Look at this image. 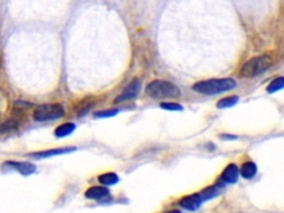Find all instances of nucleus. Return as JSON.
Returning <instances> with one entry per match:
<instances>
[{
	"mask_svg": "<svg viewBox=\"0 0 284 213\" xmlns=\"http://www.w3.org/2000/svg\"><path fill=\"white\" fill-rule=\"evenodd\" d=\"M236 86V82L231 78L226 79H209L204 81H200L194 84V91L202 94L206 96H213L221 92H226V91L232 90Z\"/></svg>",
	"mask_w": 284,
	"mask_h": 213,
	"instance_id": "nucleus-1",
	"label": "nucleus"
},
{
	"mask_svg": "<svg viewBox=\"0 0 284 213\" xmlns=\"http://www.w3.org/2000/svg\"><path fill=\"white\" fill-rule=\"evenodd\" d=\"M146 94L154 99L180 97V89L174 84L164 80H154L146 87Z\"/></svg>",
	"mask_w": 284,
	"mask_h": 213,
	"instance_id": "nucleus-2",
	"label": "nucleus"
},
{
	"mask_svg": "<svg viewBox=\"0 0 284 213\" xmlns=\"http://www.w3.org/2000/svg\"><path fill=\"white\" fill-rule=\"evenodd\" d=\"M273 60L266 54L258 56L246 62L241 69V76L244 78H253L261 74L271 67Z\"/></svg>",
	"mask_w": 284,
	"mask_h": 213,
	"instance_id": "nucleus-3",
	"label": "nucleus"
},
{
	"mask_svg": "<svg viewBox=\"0 0 284 213\" xmlns=\"http://www.w3.org/2000/svg\"><path fill=\"white\" fill-rule=\"evenodd\" d=\"M64 116V110L59 104H48L39 106L34 112V119L39 122L62 118Z\"/></svg>",
	"mask_w": 284,
	"mask_h": 213,
	"instance_id": "nucleus-4",
	"label": "nucleus"
},
{
	"mask_svg": "<svg viewBox=\"0 0 284 213\" xmlns=\"http://www.w3.org/2000/svg\"><path fill=\"white\" fill-rule=\"evenodd\" d=\"M140 89H141L140 80L136 79L134 81H131V82L124 89L122 92H121L118 97L114 99V102L120 104V102H124V101H128V100L136 98V96H138Z\"/></svg>",
	"mask_w": 284,
	"mask_h": 213,
	"instance_id": "nucleus-5",
	"label": "nucleus"
},
{
	"mask_svg": "<svg viewBox=\"0 0 284 213\" xmlns=\"http://www.w3.org/2000/svg\"><path fill=\"white\" fill-rule=\"evenodd\" d=\"M10 166V168L18 171L19 174L22 176H30L32 174L36 171V166L32 162H17V161H7L6 164H4V166Z\"/></svg>",
	"mask_w": 284,
	"mask_h": 213,
	"instance_id": "nucleus-6",
	"label": "nucleus"
},
{
	"mask_svg": "<svg viewBox=\"0 0 284 213\" xmlns=\"http://www.w3.org/2000/svg\"><path fill=\"white\" fill-rule=\"evenodd\" d=\"M202 202L204 201H202L200 194H190V196L182 198L179 202V204L188 211H196L199 209Z\"/></svg>",
	"mask_w": 284,
	"mask_h": 213,
	"instance_id": "nucleus-7",
	"label": "nucleus"
},
{
	"mask_svg": "<svg viewBox=\"0 0 284 213\" xmlns=\"http://www.w3.org/2000/svg\"><path fill=\"white\" fill-rule=\"evenodd\" d=\"M110 192L106 186H91L86 191V198L90 200H102L109 196Z\"/></svg>",
	"mask_w": 284,
	"mask_h": 213,
	"instance_id": "nucleus-8",
	"label": "nucleus"
},
{
	"mask_svg": "<svg viewBox=\"0 0 284 213\" xmlns=\"http://www.w3.org/2000/svg\"><path fill=\"white\" fill-rule=\"evenodd\" d=\"M239 168L236 164H231L222 172L221 180L226 184H236L239 179Z\"/></svg>",
	"mask_w": 284,
	"mask_h": 213,
	"instance_id": "nucleus-9",
	"label": "nucleus"
},
{
	"mask_svg": "<svg viewBox=\"0 0 284 213\" xmlns=\"http://www.w3.org/2000/svg\"><path fill=\"white\" fill-rule=\"evenodd\" d=\"M74 150H77V148H76V146H66V148H58V149H52V150L36 152V154H29V156H34V158H48V156L68 154V152H72Z\"/></svg>",
	"mask_w": 284,
	"mask_h": 213,
	"instance_id": "nucleus-10",
	"label": "nucleus"
},
{
	"mask_svg": "<svg viewBox=\"0 0 284 213\" xmlns=\"http://www.w3.org/2000/svg\"><path fill=\"white\" fill-rule=\"evenodd\" d=\"M256 172H258V166L254 162L251 161L244 162L239 170V174L244 178V179H252L253 176H256Z\"/></svg>",
	"mask_w": 284,
	"mask_h": 213,
	"instance_id": "nucleus-11",
	"label": "nucleus"
},
{
	"mask_svg": "<svg viewBox=\"0 0 284 213\" xmlns=\"http://www.w3.org/2000/svg\"><path fill=\"white\" fill-rule=\"evenodd\" d=\"M76 130V124H64L62 126H59L57 129L54 130V134L58 138H64V136H67L69 134H71Z\"/></svg>",
	"mask_w": 284,
	"mask_h": 213,
	"instance_id": "nucleus-12",
	"label": "nucleus"
},
{
	"mask_svg": "<svg viewBox=\"0 0 284 213\" xmlns=\"http://www.w3.org/2000/svg\"><path fill=\"white\" fill-rule=\"evenodd\" d=\"M98 180L101 184L108 186H114L116 184H118L119 176L116 174H114V172H108V174H104L99 176Z\"/></svg>",
	"mask_w": 284,
	"mask_h": 213,
	"instance_id": "nucleus-13",
	"label": "nucleus"
},
{
	"mask_svg": "<svg viewBox=\"0 0 284 213\" xmlns=\"http://www.w3.org/2000/svg\"><path fill=\"white\" fill-rule=\"evenodd\" d=\"M239 101V97L238 96H231V97L223 98L220 101H218L216 106L219 109H226V108H231V106H236Z\"/></svg>",
	"mask_w": 284,
	"mask_h": 213,
	"instance_id": "nucleus-14",
	"label": "nucleus"
},
{
	"mask_svg": "<svg viewBox=\"0 0 284 213\" xmlns=\"http://www.w3.org/2000/svg\"><path fill=\"white\" fill-rule=\"evenodd\" d=\"M218 194H219V186H208L206 189H204L199 194L201 196L202 201H206V200L211 199V198H213V196H218Z\"/></svg>",
	"mask_w": 284,
	"mask_h": 213,
	"instance_id": "nucleus-15",
	"label": "nucleus"
},
{
	"mask_svg": "<svg viewBox=\"0 0 284 213\" xmlns=\"http://www.w3.org/2000/svg\"><path fill=\"white\" fill-rule=\"evenodd\" d=\"M17 126H18L17 121L8 120L7 122H4L0 126V134H6L12 132V131L17 129Z\"/></svg>",
	"mask_w": 284,
	"mask_h": 213,
	"instance_id": "nucleus-16",
	"label": "nucleus"
},
{
	"mask_svg": "<svg viewBox=\"0 0 284 213\" xmlns=\"http://www.w3.org/2000/svg\"><path fill=\"white\" fill-rule=\"evenodd\" d=\"M283 86H284V78L283 77L276 78L268 86L266 91L268 94H273V92H276V91L281 90L283 88Z\"/></svg>",
	"mask_w": 284,
	"mask_h": 213,
	"instance_id": "nucleus-17",
	"label": "nucleus"
},
{
	"mask_svg": "<svg viewBox=\"0 0 284 213\" xmlns=\"http://www.w3.org/2000/svg\"><path fill=\"white\" fill-rule=\"evenodd\" d=\"M118 112H119L118 109H110V110L98 111V112L94 114V116H97V118H110V116H114Z\"/></svg>",
	"mask_w": 284,
	"mask_h": 213,
	"instance_id": "nucleus-18",
	"label": "nucleus"
},
{
	"mask_svg": "<svg viewBox=\"0 0 284 213\" xmlns=\"http://www.w3.org/2000/svg\"><path fill=\"white\" fill-rule=\"evenodd\" d=\"M160 106L162 109L169 110V111H180L184 109V106H182L181 104H174V102H162Z\"/></svg>",
	"mask_w": 284,
	"mask_h": 213,
	"instance_id": "nucleus-19",
	"label": "nucleus"
},
{
	"mask_svg": "<svg viewBox=\"0 0 284 213\" xmlns=\"http://www.w3.org/2000/svg\"><path fill=\"white\" fill-rule=\"evenodd\" d=\"M221 139H223V140H234V139H236V136H230V134H223V136H221Z\"/></svg>",
	"mask_w": 284,
	"mask_h": 213,
	"instance_id": "nucleus-20",
	"label": "nucleus"
},
{
	"mask_svg": "<svg viewBox=\"0 0 284 213\" xmlns=\"http://www.w3.org/2000/svg\"><path fill=\"white\" fill-rule=\"evenodd\" d=\"M164 213H181L179 210H171V211H166Z\"/></svg>",
	"mask_w": 284,
	"mask_h": 213,
	"instance_id": "nucleus-21",
	"label": "nucleus"
}]
</instances>
